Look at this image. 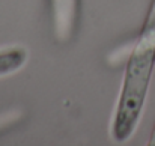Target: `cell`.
<instances>
[{"instance_id": "cell-2", "label": "cell", "mask_w": 155, "mask_h": 146, "mask_svg": "<svg viewBox=\"0 0 155 146\" xmlns=\"http://www.w3.org/2000/svg\"><path fill=\"white\" fill-rule=\"evenodd\" d=\"M27 62V53L23 48H11L0 51V77L9 75L23 68Z\"/></svg>"}, {"instance_id": "cell-1", "label": "cell", "mask_w": 155, "mask_h": 146, "mask_svg": "<svg viewBox=\"0 0 155 146\" xmlns=\"http://www.w3.org/2000/svg\"><path fill=\"white\" fill-rule=\"evenodd\" d=\"M154 68L155 38L139 33L125 65L120 94L111 121V137L116 142L128 140L137 130Z\"/></svg>"}]
</instances>
